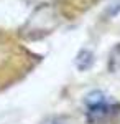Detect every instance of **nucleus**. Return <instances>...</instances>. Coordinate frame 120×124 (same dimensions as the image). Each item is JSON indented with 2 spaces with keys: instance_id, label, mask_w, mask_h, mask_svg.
<instances>
[{
  "instance_id": "obj_1",
  "label": "nucleus",
  "mask_w": 120,
  "mask_h": 124,
  "mask_svg": "<svg viewBox=\"0 0 120 124\" xmlns=\"http://www.w3.org/2000/svg\"><path fill=\"white\" fill-rule=\"evenodd\" d=\"M119 111V106L117 104H109V103H104L99 106H92L89 108V113H87V119L94 124H100L104 121H107L109 117L117 114Z\"/></svg>"
},
{
  "instance_id": "obj_2",
  "label": "nucleus",
  "mask_w": 120,
  "mask_h": 124,
  "mask_svg": "<svg viewBox=\"0 0 120 124\" xmlns=\"http://www.w3.org/2000/svg\"><path fill=\"white\" fill-rule=\"evenodd\" d=\"M92 63H94V55L89 50H81L77 53V56H76V66H77V70L86 71V70H89L92 66Z\"/></svg>"
},
{
  "instance_id": "obj_3",
  "label": "nucleus",
  "mask_w": 120,
  "mask_h": 124,
  "mask_svg": "<svg viewBox=\"0 0 120 124\" xmlns=\"http://www.w3.org/2000/svg\"><path fill=\"white\" fill-rule=\"evenodd\" d=\"M86 103H87L89 108H92V106H99V104L107 103V98H105V94L102 91H92V93H89L86 96Z\"/></svg>"
},
{
  "instance_id": "obj_4",
  "label": "nucleus",
  "mask_w": 120,
  "mask_h": 124,
  "mask_svg": "<svg viewBox=\"0 0 120 124\" xmlns=\"http://www.w3.org/2000/svg\"><path fill=\"white\" fill-rule=\"evenodd\" d=\"M43 124H61L58 119H53V121H48V123H43Z\"/></svg>"
}]
</instances>
